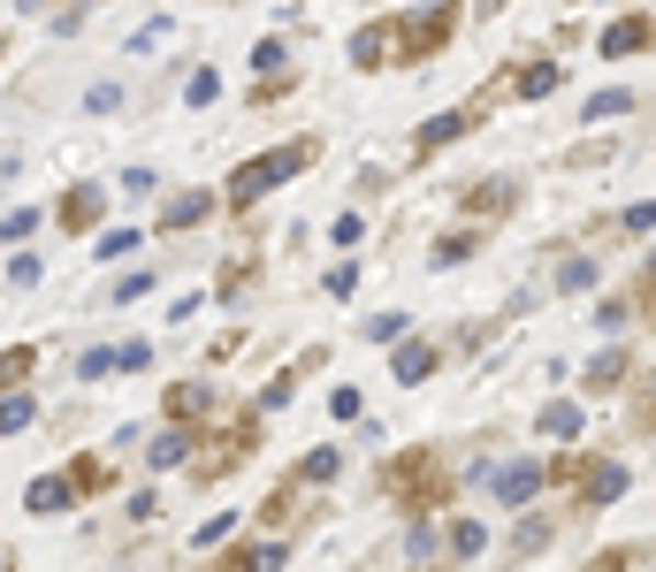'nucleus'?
<instances>
[{"instance_id":"nucleus-1","label":"nucleus","mask_w":656,"mask_h":572,"mask_svg":"<svg viewBox=\"0 0 656 572\" xmlns=\"http://www.w3.org/2000/svg\"><path fill=\"white\" fill-rule=\"evenodd\" d=\"M382 489H389V504H405V512H436V504H451V466H443L436 450H405V458L382 466Z\"/></svg>"},{"instance_id":"nucleus-8","label":"nucleus","mask_w":656,"mask_h":572,"mask_svg":"<svg viewBox=\"0 0 656 572\" xmlns=\"http://www.w3.org/2000/svg\"><path fill=\"white\" fill-rule=\"evenodd\" d=\"M542 481H550L542 458H511V466H496V504H527Z\"/></svg>"},{"instance_id":"nucleus-16","label":"nucleus","mask_w":656,"mask_h":572,"mask_svg":"<svg viewBox=\"0 0 656 572\" xmlns=\"http://www.w3.org/2000/svg\"><path fill=\"white\" fill-rule=\"evenodd\" d=\"M626 374H634V359H626L619 344H611V351H596V359H588V397H603V390H619Z\"/></svg>"},{"instance_id":"nucleus-2","label":"nucleus","mask_w":656,"mask_h":572,"mask_svg":"<svg viewBox=\"0 0 656 572\" xmlns=\"http://www.w3.org/2000/svg\"><path fill=\"white\" fill-rule=\"evenodd\" d=\"M314 153H321L314 138H298V145H275V153H260V160H245V168L229 176V191H222V199H229V206H260V199H268L275 183H291V176H298V168H306Z\"/></svg>"},{"instance_id":"nucleus-38","label":"nucleus","mask_w":656,"mask_h":572,"mask_svg":"<svg viewBox=\"0 0 656 572\" xmlns=\"http://www.w3.org/2000/svg\"><path fill=\"white\" fill-rule=\"evenodd\" d=\"M8 283H23V290L38 283V253H15V260H8Z\"/></svg>"},{"instance_id":"nucleus-29","label":"nucleus","mask_w":656,"mask_h":572,"mask_svg":"<svg viewBox=\"0 0 656 572\" xmlns=\"http://www.w3.org/2000/svg\"><path fill=\"white\" fill-rule=\"evenodd\" d=\"M214 92H222V77H214V69H191V85H183V100H191V108H206Z\"/></svg>"},{"instance_id":"nucleus-34","label":"nucleus","mask_w":656,"mask_h":572,"mask_svg":"<svg viewBox=\"0 0 656 572\" xmlns=\"http://www.w3.org/2000/svg\"><path fill=\"white\" fill-rule=\"evenodd\" d=\"M138 367H154V344H123L115 351V374H138Z\"/></svg>"},{"instance_id":"nucleus-15","label":"nucleus","mask_w":656,"mask_h":572,"mask_svg":"<svg viewBox=\"0 0 656 572\" xmlns=\"http://www.w3.org/2000/svg\"><path fill=\"white\" fill-rule=\"evenodd\" d=\"M54 222H61V229H92V222H100V183H77V191L54 206Z\"/></svg>"},{"instance_id":"nucleus-28","label":"nucleus","mask_w":656,"mask_h":572,"mask_svg":"<svg viewBox=\"0 0 656 572\" xmlns=\"http://www.w3.org/2000/svg\"><path fill=\"white\" fill-rule=\"evenodd\" d=\"M626 108H634V92H626V85H611V92H596V100H588V123H603V115H626Z\"/></svg>"},{"instance_id":"nucleus-7","label":"nucleus","mask_w":656,"mask_h":572,"mask_svg":"<svg viewBox=\"0 0 656 572\" xmlns=\"http://www.w3.org/2000/svg\"><path fill=\"white\" fill-rule=\"evenodd\" d=\"M459 206H466L474 222H496V214H511V206H519V183H511V176H482Z\"/></svg>"},{"instance_id":"nucleus-31","label":"nucleus","mask_w":656,"mask_h":572,"mask_svg":"<svg viewBox=\"0 0 656 572\" xmlns=\"http://www.w3.org/2000/svg\"><path fill=\"white\" fill-rule=\"evenodd\" d=\"M596 283V260H565V268H557V290H588Z\"/></svg>"},{"instance_id":"nucleus-22","label":"nucleus","mask_w":656,"mask_h":572,"mask_svg":"<svg viewBox=\"0 0 656 572\" xmlns=\"http://www.w3.org/2000/svg\"><path fill=\"white\" fill-rule=\"evenodd\" d=\"M69 489H77V496H100V489H115V466H100V458H77V466H69Z\"/></svg>"},{"instance_id":"nucleus-35","label":"nucleus","mask_w":656,"mask_h":572,"mask_svg":"<svg viewBox=\"0 0 656 572\" xmlns=\"http://www.w3.org/2000/svg\"><path fill=\"white\" fill-rule=\"evenodd\" d=\"M351 290H359V268H351V260H336V268H328V298H351Z\"/></svg>"},{"instance_id":"nucleus-37","label":"nucleus","mask_w":656,"mask_h":572,"mask_svg":"<svg viewBox=\"0 0 656 572\" xmlns=\"http://www.w3.org/2000/svg\"><path fill=\"white\" fill-rule=\"evenodd\" d=\"M596 321H603V328H626V321H634V298H611V305H596Z\"/></svg>"},{"instance_id":"nucleus-5","label":"nucleus","mask_w":656,"mask_h":572,"mask_svg":"<svg viewBox=\"0 0 656 572\" xmlns=\"http://www.w3.org/2000/svg\"><path fill=\"white\" fill-rule=\"evenodd\" d=\"M573 481H580V496H588L596 512L626 496V466H619V458H580V473H573Z\"/></svg>"},{"instance_id":"nucleus-30","label":"nucleus","mask_w":656,"mask_h":572,"mask_svg":"<svg viewBox=\"0 0 656 572\" xmlns=\"http://www.w3.org/2000/svg\"><path fill=\"white\" fill-rule=\"evenodd\" d=\"M229 527H237V512H214V519H206L191 542H199V550H214V542H229Z\"/></svg>"},{"instance_id":"nucleus-46","label":"nucleus","mask_w":656,"mask_h":572,"mask_svg":"<svg viewBox=\"0 0 656 572\" xmlns=\"http://www.w3.org/2000/svg\"><path fill=\"white\" fill-rule=\"evenodd\" d=\"M222 572H229V565H222Z\"/></svg>"},{"instance_id":"nucleus-23","label":"nucleus","mask_w":656,"mask_h":572,"mask_svg":"<svg viewBox=\"0 0 656 572\" xmlns=\"http://www.w3.org/2000/svg\"><path fill=\"white\" fill-rule=\"evenodd\" d=\"M191 442H199V435H191V428H168L161 442L146 450V458H154V473H161V466H183V458H191Z\"/></svg>"},{"instance_id":"nucleus-14","label":"nucleus","mask_w":656,"mask_h":572,"mask_svg":"<svg viewBox=\"0 0 656 572\" xmlns=\"http://www.w3.org/2000/svg\"><path fill=\"white\" fill-rule=\"evenodd\" d=\"M557 77H565L557 61H534V69H511V77H504V92H519V100H550V92H557Z\"/></svg>"},{"instance_id":"nucleus-36","label":"nucleus","mask_w":656,"mask_h":572,"mask_svg":"<svg viewBox=\"0 0 656 572\" xmlns=\"http://www.w3.org/2000/svg\"><path fill=\"white\" fill-rule=\"evenodd\" d=\"M84 108H92V115H115V108H123V92H115V85H92V92H84Z\"/></svg>"},{"instance_id":"nucleus-19","label":"nucleus","mask_w":656,"mask_h":572,"mask_svg":"<svg viewBox=\"0 0 656 572\" xmlns=\"http://www.w3.org/2000/svg\"><path fill=\"white\" fill-rule=\"evenodd\" d=\"M31 367H38V351H31V344H8V351H0V397H8V390H23V382H31Z\"/></svg>"},{"instance_id":"nucleus-3","label":"nucleus","mask_w":656,"mask_h":572,"mask_svg":"<svg viewBox=\"0 0 656 572\" xmlns=\"http://www.w3.org/2000/svg\"><path fill=\"white\" fill-rule=\"evenodd\" d=\"M451 31H459V0H436L420 23H397V61H428V54H443Z\"/></svg>"},{"instance_id":"nucleus-6","label":"nucleus","mask_w":656,"mask_h":572,"mask_svg":"<svg viewBox=\"0 0 656 572\" xmlns=\"http://www.w3.org/2000/svg\"><path fill=\"white\" fill-rule=\"evenodd\" d=\"M214 405H222V397H214V382H176V390H168V428H191V435H199V420H214Z\"/></svg>"},{"instance_id":"nucleus-4","label":"nucleus","mask_w":656,"mask_h":572,"mask_svg":"<svg viewBox=\"0 0 656 572\" xmlns=\"http://www.w3.org/2000/svg\"><path fill=\"white\" fill-rule=\"evenodd\" d=\"M482 115H489L482 100H466V108H443V115H436V123H428V131L412 138V153L428 160V153H443L451 138H474V131H482Z\"/></svg>"},{"instance_id":"nucleus-17","label":"nucleus","mask_w":656,"mask_h":572,"mask_svg":"<svg viewBox=\"0 0 656 572\" xmlns=\"http://www.w3.org/2000/svg\"><path fill=\"white\" fill-rule=\"evenodd\" d=\"M389 374H397V382H428V374H436V344H397Z\"/></svg>"},{"instance_id":"nucleus-9","label":"nucleus","mask_w":656,"mask_h":572,"mask_svg":"<svg viewBox=\"0 0 656 572\" xmlns=\"http://www.w3.org/2000/svg\"><path fill=\"white\" fill-rule=\"evenodd\" d=\"M656 46V15H619L611 31H603V61H626V54H642Z\"/></svg>"},{"instance_id":"nucleus-24","label":"nucleus","mask_w":656,"mask_h":572,"mask_svg":"<svg viewBox=\"0 0 656 572\" xmlns=\"http://www.w3.org/2000/svg\"><path fill=\"white\" fill-rule=\"evenodd\" d=\"M336 473H343V450H306V458H298V481H336Z\"/></svg>"},{"instance_id":"nucleus-10","label":"nucleus","mask_w":656,"mask_h":572,"mask_svg":"<svg viewBox=\"0 0 656 572\" xmlns=\"http://www.w3.org/2000/svg\"><path fill=\"white\" fill-rule=\"evenodd\" d=\"M69 504H77L69 473H38V481L23 489V512H31V519H54V512H69Z\"/></svg>"},{"instance_id":"nucleus-45","label":"nucleus","mask_w":656,"mask_h":572,"mask_svg":"<svg viewBox=\"0 0 656 572\" xmlns=\"http://www.w3.org/2000/svg\"><path fill=\"white\" fill-rule=\"evenodd\" d=\"M634 305H649V313H656V260L642 268V283H634Z\"/></svg>"},{"instance_id":"nucleus-32","label":"nucleus","mask_w":656,"mask_h":572,"mask_svg":"<svg viewBox=\"0 0 656 572\" xmlns=\"http://www.w3.org/2000/svg\"><path fill=\"white\" fill-rule=\"evenodd\" d=\"M283 61H291V54H283V38H260V54H252V69H260V77H275Z\"/></svg>"},{"instance_id":"nucleus-33","label":"nucleus","mask_w":656,"mask_h":572,"mask_svg":"<svg viewBox=\"0 0 656 572\" xmlns=\"http://www.w3.org/2000/svg\"><path fill=\"white\" fill-rule=\"evenodd\" d=\"M31 229H38V206H15V214L0 222V237H8V245H15V237H31Z\"/></svg>"},{"instance_id":"nucleus-12","label":"nucleus","mask_w":656,"mask_h":572,"mask_svg":"<svg viewBox=\"0 0 656 572\" xmlns=\"http://www.w3.org/2000/svg\"><path fill=\"white\" fill-rule=\"evenodd\" d=\"M534 428L550 435V442H580V428H588V413H580L573 397H557V405H542V413H534Z\"/></svg>"},{"instance_id":"nucleus-44","label":"nucleus","mask_w":656,"mask_h":572,"mask_svg":"<svg viewBox=\"0 0 656 572\" xmlns=\"http://www.w3.org/2000/svg\"><path fill=\"white\" fill-rule=\"evenodd\" d=\"M634 428H642V435H656V382L642 390V413H634Z\"/></svg>"},{"instance_id":"nucleus-18","label":"nucleus","mask_w":656,"mask_h":572,"mask_svg":"<svg viewBox=\"0 0 656 572\" xmlns=\"http://www.w3.org/2000/svg\"><path fill=\"white\" fill-rule=\"evenodd\" d=\"M291 565V550L283 542H245L237 558H229V572H283Z\"/></svg>"},{"instance_id":"nucleus-25","label":"nucleus","mask_w":656,"mask_h":572,"mask_svg":"<svg viewBox=\"0 0 656 572\" xmlns=\"http://www.w3.org/2000/svg\"><path fill=\"white\" fill-rule=\"evenodd\" d=\"M138 245H146L138 229H100V237H92V253H100V260H131Z\"/></svg>"},{"instance_id":"nucleus-40","label":"nucleus","mask_w":656,"mask_h":572,"mask_svg":"<svg viewBox=\"0 0 656 572\" xmlns=\"http://www.w3.org/2000/svg\"><path fill=\"white\" fill-rule=\"evenodd\" d=\"M397 328H405V313H374V321H366V336H374V344H389Z\"/></svg>"},{"instance_id":"nucleus-13","label":"nucleus","mask_w":656,"mask_h":572,"mask_svg":"<svg viewBox=\"0 0 656 572\" xmlns=\"http://www.w3.org/2000/svg\"><path fill=\"white\" fill-rule=\"evenodd\" d=\"M214 206H222L214 191H176V199L161 206V229H191V222H206Z\"/></svg>"},{"instance_id":"nucleus-26","label":"nucleus","mask_w":656,"mask_h":572,"mask_svg":"<svg viewBox=\"0 0 656 572\" xmlns=\"http://www.w3.org/2000/svg\"><path fill=\"white\" fill-rule=\"evenodd\" d=\"M298 382H306V367H283V374H275V382L260 390V413H275V405H291V397H298Z\"/></svg>"},{"instance_id":"nucleus-11","label":"nucleus","mask_w":656,"mask_h":572,"mask_svg":"<svg viewBox=\"0 0 656 572\" xmlns=\"http://www.w3.org/2000/svg\"><path fill=\"white\" fill-rule=\"evenodd\" d=\"M389 54H397V23H366L351 38V69H389Z\"/></svg>"},{"instance_id":"nucleus-39","label":"nucleus","mask_w":656,"mask_h":572,"mask_svg":"<svg viewBox=\"0 0 656 572\" xmlns=\"http://www.w3.org/2000/svg\"><path fill=\"white\" fill-rule=\"evenodd\" d=\"M619 222H626V229H642V237H649V229H656V199H642V206H626V214H619Z\"/></svg>"},{"instance_id":"nucleus-27","label":"nucleus","mask_w":656,"mask_h":572,"mask_svg":"<svg viewBox=\"0 0 656 572\" xmlns=\"http://www.w3.org/2000/svg\"><path fill=\"white\" fill-rule=\"evenodd\" d=\"M482 542H489V535H482V519H451V558H459V565H466V558H482Z\"/></svg>"},{"instance_id":"nucleus-20","label":"nucleus","mask_w":656,"mask_h":572,"mask_svg":"<svg viewBox=\"0 0 656 572\" xmlns=\"http://www.w3.org/2000/svg\"><path fill=\"white\" fill-rule=\"evenodd\" d=\"M31 420H38V397H31V390H8V397H0V435H23Z\"/></svg>"},{"instance_id":"nucleus-21","label":"nucleus","mask_w":656,"mask_h":572,"mask_svg":"<svg viewBox=\"0 0 656 572\" xmlns=\"http://www.w3.org/2000/svg\"><path fill=\"white\" fill-rule=\"evenodd\" d=\"M474 253H482V237H474V229H451V237H436L428 260H436V268H459V260H474Z\"/></svg>"},{"instance_id":"nucleus-41","label":"nucleus","mask_w":656,"mask_h":572,"mask_svg":"<svg viewBox=\"0 0 656 572\" xmlns=\"http://www.w3.org/2000/svg\"><path fill=\"white\" fill-rule=\"evenodd\" d=\"M84 382H100V374H115V351H84V367H77Z\"/></svg>"},{"instance_id":"nucleus-43","label":"nucleus","mask_w":656,"mask_h":572,"mask_svg":"<svg viewBox=\"0 0 656 572\" xmlns=\"http://www.w3.org/2000/svg\"><path fill=\"white\" fill-rule=\"evenodd\" d=\"M542 542H550V527H542V519H527V527H519V542H511V550H527V558H534V550H542Z\"/></svg>"},{"instance_id":"nucleus-42","label":"nucleus","mask_w":656,"mask_h":572,"mask_svg":"<svg viewBox=\"0 0 656 572\" xmlns=\"http://www.w3.org/2000/svg\"><path fill=\"white\" fill-rule=\"evenodd\" d=\"M328 413H336V420H359V390H351V382H343V390H336V397H328Z\"/></svg>"}]
</instances>
